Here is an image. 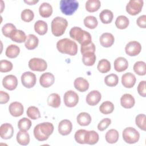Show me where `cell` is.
<instances>
[{"label":"cell","instance_id":"42","mask_svg":"<svg viewBox=\"0 0 146 146\" xmlns=\"http://www.w3.org/2000/svg\"><path fill=\"white\" fill-rule=\"evenodd\" d=\"M26 113L27 116L33 120H36L40 117V113L38 108L35 106L29 107Z\"/></svg>","mask_w":146,"mask_h":146},{"label":"cell","instance_id":"51","mask_svg":"<svg viewBox=\"0 0 146 146\" xmlns=\"http://www.w3.org/2000/svg\"><path fill=\"white\" fill-rule=\"evenodd\" d=\"M145 84H146V82L145 80H142L139 83L137 86L138 94L143 97L146 96Z\"/></svg>","mask_w":146,"mask_h":146},{"label":"cell","instance_id":"25","mask_svg":"<svg viewBox=\"0 0 146 146\" xmlns=\"http://www.w3.org/2000/svg\"><path fill=\"white\" fill-rule=\"evenodd\" d=\"M39 39L34 34H29L27 36L25 46L28 50H34L38 45Z\"/></svg>","mask_w":146,"mask_h":146},{"label":"cell","instance_id":"48","mask_svg":"<svg viewBox=\"0 0 146 146\" xmlns=\"http://www.w3.org/2000/svg\"><path fill=\"white\" fill-rule=\"evenodd\" d=\"M86 130L85 129H79L78 130L74 135L75 141L80 144H85L84 143V136Z\"/></svg>","mask_w":146,"mask_h":146},{"label":"cell","instance_id":"45","mask_svg":"<svg viewBox=\"0 0 146 146\" xmlns=\"http://www.w3.org/2000/svg\"><path fill=\"white\" fill-rule=\"evenodd\" d=\"M34 12L30 9H25L21 13V19L26 22H30L34 19Z\"/></svg>","mask_w":146,"mask_h":146},{"label":"cell","instance_id":"35","mask_svg":"<svg viewBox=\"0 0 146 146\" xmlns=\"http://www.w3.org/2000/svg\"><path fill=\"white\" fill-rule=\"evenodd\" d=\"M20 52V48L15 44L9 45L5 52L7 57L9 58H15L18 56Z\"/></svg>","mask_w":146,"mask_h":146},{"label":"cell","instance_id":"38","mask_svg":"<svg viewBox=\"0 0 146 146\" xmlns=\"http://www.w3.org/2000/svg\"><path fill=\"white\" fill-rule=\"evenodd\" d=\"M97 68L101 73H107L111 70V63L107 59H102L98 62Z\"/></svg>","mask_w":146,"mask_h":146},{"label":"cell","instance_id":"2","mask_svg":"<svg viewBox=\"0 0 146 146\" xmlns=\"http://www.w3.org/2000/svg\"><path fill=\"white\" fill-rule=\"evenodd\" d=\"M57 50L62 54L71 56L75 55L78 52V45L75 41L68 38H63L58 41Z\"/></svg>","mask_w":146,"mask_h":146},{"label":"cell","instance_id":"9","mask_svg":"<svg viewBox=\"0 0 146 146\" xmlns=\"http://www.w3.org/2000/svg\"><path fill=\"white\" fill-rule=\"evenodd\" d=\"M64 104L68 107H74L79 102V96L77 93L72 90H69L65 92L63 96Z\"/></svg>","mask_w":146,"mask_h":146},{"label":"cell","instance_id":"44","mask_svg":"<svg viewBox=\"0 0 146 146\" xmlns=\"http://www.w3.org/2000/svg\"><path fill=\"white\" fill-rule=\"evenodd\" d=\"M145 119L146 116L145 114L141 113L139 114L136 116L135 118V123L136 125L141 130L145 131L146 126H145Z\"/></svg>","mask_w":146,"mask_h":146},{"label":"cell","instance_id":"16","mask_svg":"<svg viewBox=\"0 0 146 146\" xmlns=\"http://www.w3.org/2000/svg\"><path fill=\"white\" fill-rule=\"evenodd\" d=\"M10 113L14 117L21 116L24 111V108L22 103L18 102H14L10 103L9 107Z\"/></svg>","mask_w":146,"mask_h":146},{"label":"cell","instance_id":"11","mask_svg":"<svg viewBox=\"0 0 146 146\" xmlns=\"http://www.w3.org/2000/svg\"><path fill=\"white\" fill-rule=\"evenodd\" d=\"M141 50L140 43L137 41L133 40L128 42L125 47V53L131 56L137 55Z\"/></svg>","mask_w":146,"mask_h":146},{"label":"cell","instance_id":"21","mask_svg":"<svg viewBox=\"0 0 146 146\" xmlns=\"http://www.w3.org/2000/svg\"><path fill=\"white\" fill-rule=\"evenodd\" d=\"M135 103V100L132 95L129 94H125L120 98V104L124 108H131Z\"/></svg>","mask_w":146,"mask_h":146},{"label":"cell","instance_id":"34","mask_svg":"<svg viewBox=\"0 0 146 146\" xmlns=\"http://www.w3.org/2000/svg\"><path fill=\"white\" fill-rule=\"evenodd\" d=\"M101 6V2L99 0H88L86 2V9L87 11L93 13L98 11Z\"/></svg>","mask_w":146,"mask_h":146},{"label":"cell","instance_id":"3","mask_svg":"<svg viewBox=\"0 0 146 146\" xmlns=\"http://www.w3.org/2000/svg\"><path fill=\"white\" fill-rule=\"evenodd\" d=\"M70 36L73 39L78 41L81 45L88 44L92 42L91 34L79 27L75 26L71 28L70 31Z\"/></svg>","mask_w":146,"mask_h":146},{"label":"cell","instance_id":"24","mask_svg":"<svg viewBox=\"0 0 146 146\" xmlns=\"http://www.w3.org/2000/svg\"><path fill=\"white\" fill-rule=\"evenodd\" d=\"M27 36L24 31L21 30H14L10 34V38L15 42L23 43L25 42Z\"/></svg>","mask_w":146,"mask_h":146},{"label":"cell","instance_id":"55","mask_svg":"<svg viewBox=\"0 0 146 146\" xmlns=\"http://www.w3.org/2000/svg\"><path fill=\"white\" fill-rule=\"evenodd\" d=\"M3 1H1V13H2L3 11Z\"/></svg>","mask_w":146,"mask_h":146},{"label":"cell","instance_id":"52","mask_svg":"<svg viewBox=\"0 0 146 146\" xmlns=\"http://www.w3.org/2000/svg\"><path fill=\"white\" fill-rule=\"evenodd\" d=\"M136 23L139 27L145 29L146 28V15H143L140 16L137 19Z\"/></svg>","mask_w":146,"mask_h":146},{"label":"cell","instance_id":"18","mask_svg":"<svg viewBox=\"0 0 146 146\" xmlns=\"http://www.w3.org/2000/svg\"><path fill=\"white\" fill-rule=\"evenodd\" d=\"M136 81L135 76L131 72H127L121 76V83L125 88H131L133 87L135 84Z\"/></svg>","mask_w":146,"mask_h":146},{"label":"cell","instance_id":"47","mask_svg":"<svg viewBox=\"0 0 146 146\" xmlns=\"http://www.w3.org/2000/svg\"><path fill=\"white\" fill-rule=\"evenodd\" d=\"M13 66L11 62L7 60H1L0 61L1 72H7L13 69Z\"/></svg>","mask_w":146,"mask_h":146},{"label":"cell","instance_id":"5","mask_svg":"<svg viewBox=\"0 0 146 146\" xmlns=\"http://www.w3.org/2000/svg\"><path fill=\"white\" fill-rule=\"evenodd\" d=\"M78 7L79 2L76 0H61L60 1V11L66 15H72Z\"/></svg>","mask_w":146,"mask_h":146},{"label":"cell","instance_id":"46","mask_svg":"<svg viewBox=\"0 0 146 146\" xmlns=\"http://www.w3.org/2000/svg\"><path fill=\"white\" fill-rule=\"evenodd\" d=\"M17 29L15 25H14L13 23H6L5 25L3 26L2 28V32L3 35L7 37V38H10V34L14 30Z\"/></svg>","mask_w":146,"mask_h":146},{"label":"cell","instance_id":"23","mask_svg":"<svg viewBox=\"0 0 146 146\" xmlns=\"http://www.w3.org/2000/svg\"><path fill=\"white\" fill-rule=\"evenodd\" d=\"M74 86L78 91L80 92H85L89 88V83L86 79L79 77L75 79Z\"/></svg>","mask_w":146,"mask_h":146},{"label":"cell","instance_id":"39","mask_svg":"<svg viewBox=\"0 0 146 146\" xmlns=\"http://www.w3.org/2000/svg\"><path fill=\"white\" fill-rule=\"evenodd\" d=\"M133 69L136 74L140 76L145 75L146 74L145 63L143 61H138L134 64Z\"/></svg>","mask_w":146,"mask_h":146},{"label":"cell","instance_id":"17","mask_svg":"<svg viewBox=\"0 0 146 146\" xmlns=\"http://www.w3.org/2000/svg\"><path fill=\"white\" fill-rule=\"evenodd\" d=\"M55 82V77L54 75L50 72L43 73L40 76L39 83L42 87L48 88L52 86Z\"/></svg>","mask_w":146,"mask_h":146},{"label":"cell","instance_id":"49","mask_svg":"<svg viewBox=\"0 0 146 146\" xmlns=\"http://www.w3.org/2000/svg\"><path fill=\"white\" fill-rule=\"evenodd\" d=\"M111 120L109 118H104L102 119L98 125V129L100 131H103L106 129L111 124Z\"/></svg>","mask_w":146,"mask_h":146},{"label":"cell","instance_id":"22","mask_svg":"<svg viewBox=\"0 0 146 146\" xmlns=\"http://www.w3.org/2000/svg\"><path fill=\"white\" fill-rule=\"evenodd\" d=\"M99 135L95 131H87L84 136V143L85 144L94 145L98 143L99 140Z\"/></svg>","mask_w":146,"mask_h":146},{"label":"cell","instance_id":"30","mask_svg":"<svg viewBox=\"0 0 146 146\" xmlns=\"http://www.w3.org/2000/svg\"><path fill=\"white\" fill-rule=\"evenodd\" d=\"M17 141L22 145H27L30 143V136L26 131H19L17 134Z\"/></svg>","mask_w":146,"mask_h":146},{"label":"cell","instance_id":"43","mask_svg":"<svg viewBox=\"0 0 146 146\" xmlns=\"http://www.w3.org/2000/svg\"><path fill=\"white\" fill-rule=\"evenodd\" d=\"M31 126V121L26 117H23L18 121V127L21 131H27Z\"/></svg>","mask_w":146,"mask_h":146},{"label":"cell","instance_id":"26","mask_svg":"<svg viewBox=\"0 0 146 146\" xmlns=\"http://www.w3.org/2000/svg\"><path fill=\"white\" fill-rule=\"evenodd\" d=\"M39 13L41 17L43 18H48L52 13V7L50 3L43 2L39 6Z\"/></svg>","mask_w":146,"mask_h":146},{"label":"cell","instance_id":"1","mask_svg":"<svg viewBox=\"0 0 146 146\" xmlns=\"http://www.w3.org/2000/svg\"><path fill=\"white\" fill-rule=\"evenodd\" d=\"M54 125L50 122H43L37 124L34 128L35 138L40 141L47 140L54 131Z\"/></svg>","mask_w":146,"mask_h":146},{"label":"cell","instance_id":"41","mask_svg":"<svg viewBox=\"0 0 146 146\" xmlns=\"http://www.w3.org/2000/svg\"><path fill=\"white\" fill-rule=\"evenodd\" d=\"M119 82V78L116 74H111L107 75L104 78L105 84L109 87L116 86Z\"/></svg>","mask_w":146,"mask_h":146},{"label":"cell","instance_id":"12","mask_svg":"<svg viewBox=\"0 0 146 146\" xmlns=\"http://www.w3.org/2000/svg\"><path fill=\"white\" fill-rule=\"evenodd\" d=\"M3 87L8 90H15L18 85V79L14 75H8L5 76L2 80Z\"/></svg>","mask_w":146,"mask_h":146},{"label":"cell","instance_id":"36","mask_svg":"<svg viewBox=\"0 0 146 146\" xmlns=\"http://www.w3.org/2000/svg\"><path fill=\"white\" fill-rule=\"evenodd\" d=\"M114 110L113 104L110 101L104 102L99 107V111L101 113L104 115L111 113Z\"/></svg>","mask_w":146,"mask_h":146},{"label":"cell","instance_id":"13","mask_svg":"<svg viewBox=\"0 0 146 146\" xmlns=\"http://www.w3.org/2000/svg\"><path fill=\"white\" fill-rule=\"evenodd\" d=\"M72 129V123L67 119H64L61 120L58 124V132L63 135L66 136L69 135Z\"/></svg>","mask_w":146,"mask_h":146},{"label":"cell","instance_id":"32","mask_svg":"<svg viewBox=\"0 0 146 146\" xmlns=\"http://www.w3.org/2000/svg\"><path fill=\"white\" fill-rule=\"evenodd\" d=\"M96 55L95 52H88L83 54L82 61L83 64L87 66H91L95 64L96 61Z\"/></svg>","mask_w":146,"mask_h":146},{"label":"cell","instance_id":"37","mask_svg":"<svg viewBox=\"0 0 146 146\" xmlns=\"http://www.w3.org/2000/svg\"><path fill=\"white\" fill-rule=\"evenodd\" d=\"M129 24V21L128 18L125 15L118 16L115 21V25L117 28L119 29H126Z\"/></svg>","mask_w":146,"mask_h":146},{"label":"cell","instance_id":"53","mask_svg":"<svg viewBox=\"0 0 146 146\" xmlns=\"http://www.w3.org/2000/svg\"><path fill=\"white\" fill-rule=\"evenodd\" d=\"M10 99L9 95L3 91H0V104H6Z\"/></svg>","mask_w":146,"mask_h":146},{"label":"cell","instance_id":"7","mask_svg":"<svg viewBox=\"0 0 146 146\" xmlns=\"http://www.w3.org/2000/svg\"><path fill=\"white\" fill-rule=\"evenodd\" d=\"M143 4V0H130L126 6V11L131 15H136L141 11Z\"/></svg>","mask_w":146,"mask_h":146},{"label":"cell","instance_id":"54","mask_svg":"<svg viewBox=\"0 0 146 146\" xmlns=\"http://www.w3.org/2000/svg\"><path fill=\"white\" fill-rule=\"evenodd\" d=\"M39 2V1L38 0H30V1H24V2H25L27 4H29L30 5H35V3H38Z\"/></svg>","mask_w":146,"mask_h":146},{"label":"cell","instance_id":"31","mask_svg":"<svg viewBox=\"0 0 146 146\" xmlns=\"http://www.w3.org/2000/svg\"><path fill=\"white\" fill-rule=\"evenodd\" d=\"M119 134L117 130L115 129H111L108 130L106 134V140L108 143L114 144L116 143L119 139Z\"/></svg>","mask_w":146,"mask_h":146},{"label":"cell","instance_id":"28","mask_svg":"<svg viewBox=\"0 0 146 146\" xmlns=\"http://www.w3.org/2000/svg\"><path fill=\"white\" fill-rule=\"evenodd\" d=\"M113 13L108 9L102 10L99 14V18L101 22L104 24H108L111 23L113 20Z\"/></svg>","mask_w":146,"mask_h":146},{"label":"cell","instance_id":"10","mask_svg":"<svg viewBox=\"0 0 146 146\" xmlns=\"http://www.w3.org/2000/svg\"><path fill=\"white\" fill-rule=\"evenodd\" d=\"M36 82L35 75L30 71L25 72L21 76V82L23 86L27 88L33 87Z\"/></svg>","mask_w":146,"mask_h":146},{"label":"cell","instance_id":"14","mask_svg":"<svg viewBox=\"0 0 146 146\" xmlns=\"http://www.w3.org/2000/svg\"><path fill=\"white\" fill-rule=\"evenodd\" d=\"M101 98L102 95L100 92L97 90H93L87 94L86 100L88 105L94 106L99 103Z\"/></svg>","mask_w":146,"mask_h":146},{"label":"cell","instance_id":"15","mask_svg":"<svg viewBox=\"0 0 146 146\" xmlns=\"http://www.w3.org/2000/svg\"><path fill=\"white\" fill-rule=\"evenodd\" d=\"M14 134V128L9 123H4L0 127V136L3 139H11Z\"/></svg>","mask_w":146,"mask_h":146},{"label":"cell","instance_id":"4","mask_svg":"<svg viewBox=\"0 0 146 146\" xmlns=\"http://www.w3.org/2000/svg\"><path fill=\"white\" fill-rule=\"evenodd\" d=\"M67 26L68 22L65 18L56 17L51 22V32L55 36H60L64 33Z\"/></svg>","mask_w":146,"mask_h":146},{"label":"cell","instance_id":"6","mask_svg":"<svg viewBox=\"0 0 146 146\" xmlns=\"http://www.w3.org/2000/svg\"><path fill=\"white\" fill-rule=\"evenodd\" d=\"M123 139L128 144L137 143L140 138L139 132L133 127H127L123 131Z\"/></svg>","mask_w":146,"mask_h":146},{"label":"cell","instance_id":"33","mask_svg":"<svg viewBox=\"0 0 146 146\" xmlns=\"http://www.w3.org/2000/svg\"><path fill=\"white\" fill-rule=\"evenodd\" d=\"M60 97L56 93L51 94L47 98V104L53 108H58L60 105Z\"/></svg>","mask_w":146,"mask_h":146},{"label":"cell","instance_id":"27","mask_svg":"<svg viewBox=\"0 0 146 146\" xmlns=\"http://www.w3.org/2000/svg\"><path fill=\"white\" fill-rule=\"evenodd\" d=\"M76 121L80 125L87 126L91 122V116L88 113L80 112L76 117Z\"/></svg>","mask_w":146,"mask_h":146},{"label":"cell","instance_id":"40","mask_svg":"<svg viewBox=\"0 0 146 146\" xmlns=\"http://www.w3.org/2000/svg\"><path fill=\"white\" fill-rule=\"evenodd\" d=\"M83 22H84V26L90 29H95L98 25V22L96 18L92 15H89L86 17L84 19Z\"/></svg>","mask_w":146,"mask_h":146},{"label":"cell","instance_id":"8","mask_svg":"<svg viewBox=\"0 0 146 146\" xmlns=\"http://www.w3.org/2000/svg\"><path fill=\"white\" fill-rule=\"evenodd\" d=\"M29 67L34 71H44L47 68V62L42 58H34L29 61Z\"/></svg>","mask_w":146,"mask_h":146},{"label":"cell","instance_id":"50","mask_svg":"<svg viewBox=\"0 0 146 146\" xmlns=\"http://www.w3.org/2000/svg\"><path fill=\"white\" fill-rule=\"evenodd\" d=\"M95 46L94 43L91 42L88 44L85 45H81L80 47V52L82 55L86 52H95Z\"/></svg>","mask_w":146,"mask_h":146},{"label":"cell","instance_id":"20","mask_svg":"<svg viewBox=\"0 0 146 146\" xmlns=\"http://www.w3.org/2000/svg\"><path fill=\"white\" fill-rule=\"evenodd\" d=\"M114 68L119 72L126 70L128 67V60L124 57H118L114 61Z\"/></svg>","mask_w":146,"mask_h":146},{"label":"cell","instance_id":"29","mask_svg":"<svg viewBox=\"0 0 146 146\" xmlns=\"http://www.w3.org/2000/svg\"><path fill=\"white\" fill-rule=\"evenodd\" d=\"M34 30L39 35H43L47 32V24L43 21L38 20L34 24Z\"/></svg>","mask_w":146,"mask_h":146},{"label":"cell","instance_id":"19","mask_svg":"<svg viewBox=\"0 0 146 146\" xmlns=\"http://www.w3.org/2000/svg\"><path fill=\"white\" fill-rule=\"evenodd\" d=\"M99 41L100 44L103 47H110L113 44L115 38L111 33H104L100 35L99 38Z\"/></svg>","mask_w":146,"mask_h":146}]
</instances>
